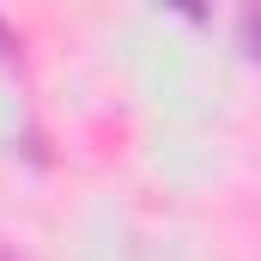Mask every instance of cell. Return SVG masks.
<instances>
[{
    "label": "cell",
    "instance_id": "6da1fadb",
    "mask_svg": "<svg viewBox=\"0 0 261 261\" xmlns=\"http://www.w3.org/2000/svg\"><path fill=\"white\" fill-rule=\"evenodd\" d=\"M0 49H12V31H6V24H0Z\"/></svg>",
    "mask_w": 261,
    "mask_h": 261
}]
</instances>
